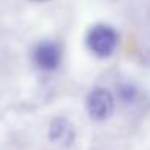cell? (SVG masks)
Segmentation results:
<instances>
[{"instance_id":"obj_3","label":"cell","mask_w":150,"mask_h":150,"mask_svg":"<svg viewBox=\"0 0 150 150\" xmlns=\"http://www.w3.org/2000/svg\"><path fill=\"white\" fill-rule=\"evenodd\" d=\"M86 105H87V111L92 120L95 121L107 120L113 113V107H115L113 95H111V92L108 89H103V87L94 89L89 94Z\"/></svg>"},{"instance_id":"obj_2","label":"cell","mask_w":150,"mask_h":150,"mask_svg":"<svg viewBox=\"0 0 150 150\" xmlns=\"http://www.w3.org/2000/svg\"><path fill=\"white\" fill-rule=\"evenodd\" d=\"M33 62L39 69L52 71L57 69L62 62V49L53 40H42L33 50Z\"/></svg>"},{"instance_id":"obj_1","label":"cell","mask_w":150,"mask_h":150,"mask_svg":"<svg viewBox=\"0 0 150 150\" xmlns=\"http://www.w3.org/2000/svg\"><path fill=\"white\" fill-rule=\"evenodd\" d=\"M118 42H120V36H118L116 29L111 28L110 24L103 23L94 24L86 36V44H87L89 50L102 58L113 55L118 47Z\"/></svg>"}]
</instances>
